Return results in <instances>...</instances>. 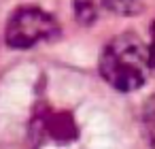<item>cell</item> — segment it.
<instances>
[{
    "mask_svg": "<svg viewBox=\"0 0 155 149\" xmlns=\"http://www.w3.org/2000/svg\"><path fill=\"white\" fill-rule=\"evenodd\" d=\"M149 70V47L136 34H119L102 51L100 73L104 81L119 92H134L142 87Z\"/></svg>",
    "mask_w": 155,
    "mask_h": 149,
    "instance_id": "obj_1",
    "label": "cell"
},
{
    "mask_svg": "<svg viewBox=\"0 0 155 149\" xmlns=\"http://www.w3.org/2000/svg\"><path fill=\"white\" fill-rule=\"evenodd\" d=\"M58 34L55 19L38 7L17 9L7 24V43L17 49L32 47L43 41H51Z\"/></svg>",
    "mask_w": 155,
    "mask_h": 149,
    "instance_id": "obj_2",
    "label": "cell"
},
{
    "mask_svg": "<svg viewBox=\"0 0 155 149\" xmlns=\"http://www.w3.org/2000/svg\"><path fill=\"white\" fill-rule=\"evenodd\" d=\"M104 7L102 0H74V9H77V17L83 24H91L98 17V9Z\"/></svg>",
    "mask_w": 155,
    "mask_h": 149,
    "instance_id": "obj_3",
    "label": "cell"
},
{
    "mask_svg": "<svg viewBox=\"0 0 155 149\" xmlns=\"http://www.w3.org/2000/svg\"><path fill=\"white\" fill-rule=\"evenodd\" d=\"M142 124H144V130H147V138H149L151 147L155 149V96L144 104Z\"/></svg>",
    "mask_w": 155,
    "mask_h": 149,
    "instance_id": "obj_4",
    "label": "cell"
},
{
    "mask_svg": "<svg viewBox=\"0 0 155 149\" xmlns=\"http://www.w3.org/2000/svg\"><path fill=\"white\" fill-rule=\"evenodd\" d=\"M149 60H151V68H155V22L151 26V45H149Z\"/></svg>",
    "mask_w": 155,
    "mask_h": 149,
    "instance_id": "obj_5",
    "label": "cell"
}]
</instances>
